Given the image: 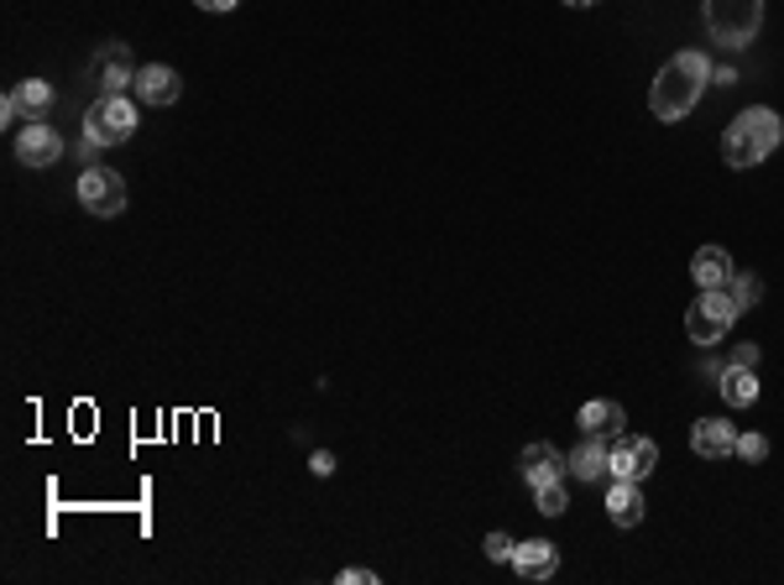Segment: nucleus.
<instances>
[{"label": "nucleus", "instance_id": "f257e3e1", "mask_svg": "<svg viewBox=\"0 0 784 585\" xmlns=\"http://www.w3.org/2000/svg\"><path fill=\"white\" fill-rule=\"evenodd\" d=\"M706 84H711V63H706V53L685 47V53H675V58L659 68V79H654V89H648V110H654L659 121H685V116L701 105Z\"/></svg>", "mask_w": 784, "mask_h": 585}, {"label": "nucleus", "instance_id": "f03ea898", "mask_svg": "<svg viewBox=\"0 0 784 585\" xmlns=\"http://www.w3.org/2000/svg\"><path fill=\"white\" fill-rule=\"evenodd\" d=\"M780 142H784V121L769 105H753V110H743V116L722 131V158H727V167L743 173V167H759Z\"/></svg>", "mask_w": 784, "mask_h": 585}, {"label": "nucleus", "instance_id": "7ed1b4c3", "mask_svg": "<svg viewBox=\"0 0 784 585\" xmlns=\"http://www.w3.org/2000/svg\"><path fill=\"white\" fill-rule=\"evenodd\" d=\"M701 21H706V37L738 53V47H748V42L759 37V26H764V0H706Z\"/></svg>", "mask_w": 784, "mask_h": 585}, {"label": "nucleus", "instance_id": "20e7f679", "mask_svg": "<svg viewBox=\"0 0 784 585\" xmlns=\"http://www.w3.org/2000/svg\"><path fill=\"white\" fill-rule=\"evenodd\" d=\"M137 137V105L126 95H100L84 110V142L89 147H121Z\"/></svg>", "mask_w": 784, "mask_h": 585}, {"label": "nucleus", "instance_id": "39448f33", "mask_svg": "<svg viewBox=\"0 0 784 585\" xmlns=\"http://www.w3.org/2000/svg\"><path fill=\"white\" fill-rule=\"evenodd\" d=\"M732 319H738V299L727 288H701V299L690 303V314H685V335L696 345H717L732 329Z\"/></svg>", "mask_w": 784, "mask_h": 585}, {"label": "nucleus", "instance_id": "423d86ee", "mask_svg": "<svg viewBox=\"0 0 784 585\" xmlns=\"http://www.w3.org/2000/svg\"><path fill=\"white\" fill-rule=\"evenodd\" d=\"M654 465H659V444L644 440V434H617V440L606 444V470L617 481H648Z\"/></svg>", "mask_w": 784, "mask_h": 585}, {"label": "nucleus", "instance_id": "0eeeda50", "mask_svg": "<svg viewBox=\"0 0 784 585\" xmlns=\"http://www.w3.org/2000/svg\"><path fill=\"white\" fill-rule=\"evenodd\" d=\"M79 204L89 209V215H100V220H116L126 209V183L121 173H110V167H100V162H89L79 173Z\"/></svg>", "mask_w": 784, "mask_h": 585}, {"label": "nucleus", "instance_id": "6e6552de", "mask_svg": "<svg viewBox=\"0 0 784 585\" xmlns=\"http://www.w3.org/2000/svg\"><path fill=\"white\" fill-rule=\"evenodd\" d=\"M58 158H63V137L53 131V126L26 121L17 131V162L21 167H53Z\"/></svg>", "mask_w": 784, "mask_h": 585}, {"label": "nucleus", "instance_id": "1a4fd4ad", "mask_svg": "<svg viewBox=\"0 0 784 585\" xmlns=\"http://www.w3.org/2000/svg\"><path fill=\"white\" fill-rule=\"evenodd\" d=\"M95 84H100V95H126L137 84V63L126 53V42H110L95 53Z\"/></svg>", "mask_w": 784, "mask_h": 585}, {"label": "nucleus", "instance_id": "9d476101", "mask_svg": "<svg viewBox=\"0 0 784 585\" xmlns=\"http://www.w3.org/2000/svg\"><path fill=\"white\" fill-rule=\"evenodd\" d=\"M137 100L141 105H152V110H162V105H173L183 95V79H179V68H168V63H147V68H137Z\"/></svg>", "mask_w": 784, "mask_h": 585}, {"label": "nucleus", "instance_id": "9b49d317", "mask_svg": "<svg viewBox=\"0 0 784 585\" xmlns=\"http://www.w3.org/2000/svg\"><path fill=\"white\" fill-rule=\"evenodd\" d=\"M518 470H523V481L528 486H544V481H565V476H570V461H565L555 444L539 440V444H528V449L518 455Z\"/></svg>", "mask_w": 784, "mask_h": 585}, {"label": "nucleus", "instance_id": "f8f14e48", "mask_svg": "<svg viewBox=\"0 0 784 585\" xmlns=\"http://www.w3.org/2000/svg\"><path fill=\"white\" fill-rule=\"evenodd\" d=\"M690 449L701 461H732L738 455V429L727 424V419H701V424L690 429Z\"/></svg>", "mask_w": 784, "mask_h": 585}, {"label": "nucleus", "instance_id": "ddd939ff", "mask_svg": "<svg viewBox=\"0 0 784 585\" xmlns=\"http://www.w3.org/2000/svg\"><path fill=\"white\" fill-rule=\"evenodd\" d=\"M513 570H518L523 581H549L560 570V549L549 544V539H528V544L513 549Z\"/></svg>", "mask_w": 784, "mask_h": 585}, {"label": "nucleus", "instance_id": "4468645a", "mask_svg": "<svg viewBox=\"0 0 784 585\" xmlns=\"http://www.w3.org/2000/svg\"><path fill=\"white\" fill-rule=\"evenodd\" d=\"M606 518H612L617 528L644 523V491H638V481H617V476H612V491H606Z\"/></svg>", "mask_w": 784, "mask_h": 585}, {"label": "nucleus", "instance_id": "2eb2a0df", "mask_svg": "<svg viewBox=\"0 0 784 585\" xmlns=\"http://www.w3.org/2000/svg\"><path fill=\"white\" fill-rule=\"evenodd\" d=\"M690 278H696V288H727L732 257H727L722 246H701V251L690 257Z\"/></svg>", "mask_w": 784, "mask_h": 585}, {"label": "nucleus", "instance_id": "dca6fc26", "mask_svg": "<svg viewBox=\"0 0 784 585\" xmlns=\"http://www.w3.org/2000/svg\"><path fill=\"white\" fill-rule=\"evenodd\" d=\"M581 429L586 434H602V440H617L623 434V408L612 403V398H591L581 408Z\"/></svg>", "mask_w": 784, "mask_h": 585}, {"label": "nucleus", "instance_id": "f3484780", "mask_svg": "<svg viewBox=\"0 0 784 585\" xmlns=\"http://www.w3.org/2000/svg\"><path fill=\"white\" fill-rule=\"evenodd\" d=\"M606 444H612V440H602V434H586V444L570 455L576 481H602V476H612V470H606Z\"/></svg>", "mask_w": 784, "mask_h": 585}, {"label": "nucleus", "instance_id": "a211bd4d", "mask_svg": "<svg viewBox=\"0 0 784 585\" xmlns=\"http://www.w3.org/2000/svg\"><path fill=\"white\" fill-rule=\"evenodd\" d=\"M722 398H727V408L759 403V377H753V366H727L722 371Z\"/></svg>", "mask_w": 784, "mask_h": 585}, {"label": "nucleus", "instance_id": "6ab92c4d", "mask_svg": "<svg viewBox=\"0 0 784 585\" xmlns=\"http://www.w3.org/2000/svg\"><path fill=\"white\" fill-rule=\"evenodd\" d=\"M17 100H21V110H26V121H37L42 110L53 105V84H47V79H21L17 84Z\"/></svg>", "mask_w": 784, "mask_h": 585}, {"label": "nucleus", "instance_id": "aec40b11", "mask_svg": "<svg viewBox=\"0 0 784 585\" xmlns=\"http://www.w3.org/2000/svg\"><path fill=\"white\" fill-rule=\"evenodd\" d=\"M727 293L738 299V308H753V303L764 299V278H753V272H732V278H727Z\"/></svg>", "mask_w": 784, "mask_h": 585}, {"label": "nucleus", "instance_id": "412c9836", "mask_svg": "<svg viewBox=\"0 0 784 585\" xmlns=\"http://www.w3.org/2000/svg\"><path fill=\"white\" fill-rule=\"evenodd\" d=\"M534 497H539V512H544V518H560L565 502H570V497H565V481H544V486H534Z\"/></svg>", "mask_w": 784, "mask_h": 585}, {"label": "nucleus", "instance_id": "4be33fe9", "mask_svg": "<svg viewBox=\"0 0 784 585\" xmlns=\"http://www.w3.org/2000/svg\"><path fill=\"white\" fill-rule=\"evenodd\" d=\"M486 560L492 565H513V549H518V539H507V533H486Z\"/></svg>", "mask_w": 784, "mask_h": 585}, {"label": "nucleus", "instance_id": "5701e85b", "mask_svg": "<svg viewBox=\"0 0 784 585\" xmlns=\"http://www.w3.org/2000/svg\"><path fill=\"white\" fill-rule=\"evenodd\" d=\"M738 455H743L748 465L769 461V440H764V434H738Z\"/></svg>", "mask_w": 784, "mask_h": 585}, {"label": "nucleus", "instance_id": "b1692460", "mask_svg": "<svg viewBox=\"0 0 784 585\" xmlns=\"http://www.w3.org/2000/svg\"><path fill=\"white\" fill-rule=\"evenodd\" d=\"M0 121H6V126H26V110H21L17 89H6V100H0Z\"/></svg>", "mask_w": 784, "mask_h": 585}, {"label": "nucleus", "instance_id": "393cba45", "mask_svg": "<svg viewBox=\"0 0 784 585\" xmlns=\"http://www.w3.org/2000/svg\"><path fill=\"white\" fill-rule=\"evenodd\" d=\"M309 470H314V476H330V470H335V455H330V449L309 455Z\"/></svg>", "mask_w": 784, "mask_h": 585}, {"label": "nucleus", "instance_id": "a878e982", "mask_svg": "<svg viewBox=\"0 0 784 585\" xmlns=\"http://www.w3.org/2000/svg\"><path fill=\"white\" fill-rule=\"evenodd\" d=\"M341 585H377L372 570H341Z\"/></svg>", "mask_w": 784, "mask_h": 585}, {"label": "nucleus", "instance_id": "bb28decb", "mask_svg": "<svg viewBox=\"0 0 784 585\" xmlns=\"http://www.w3.org/2000/svg\"><path fill=\"white\" fill-rule=\"evenodd\" d=\"M732 366H759V345H738V350H732Z\"/></svg>", "mask_w": 784, "mask_h": 585}, {"label": "nucleus", "instance_id": "cd10ccee", "mask_svg": "<svg viewBox=\"0 0 784 585\" xmlns=\"http://www.w3.org/2000/svg\"><path fill=\"white\" fill-rule=\"evenodd\" d=\"M194 6H200V11H215V17H221V11H236L241 0H194Z\"/></svg>", "mask_w": 784, "mask_h": 585}, {"label": "nucleus", "instance_id": "c85d7f7f", "mask_svg": "<svg viewBox=\"0 0 784 585\" xmlns=\"http://www.w3.org/2000/svg\"><path fill=\"white\" fill-rule=\"evenodd\" d=\"M565 6H597V0H565Z\"/></svg>", "mask_w": 784, "mask_h": 585}]
</instances>
